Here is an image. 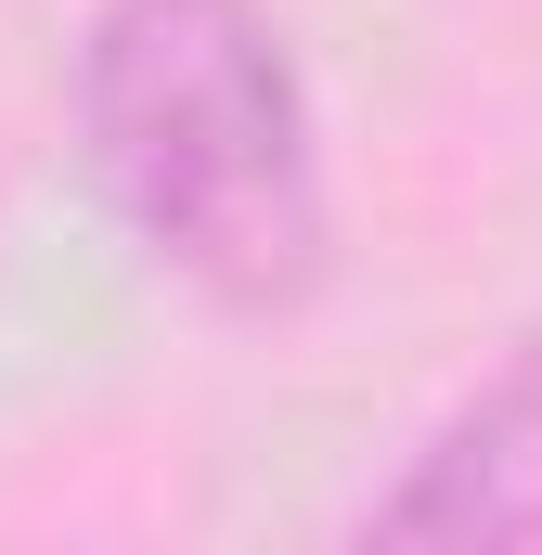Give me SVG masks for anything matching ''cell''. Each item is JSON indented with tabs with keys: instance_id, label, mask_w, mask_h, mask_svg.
<instances>
[{
	"instance_id": "6da1fadb",
	"label": "cell",
	"mask_w": 542,
	"mask_h": 555,
	"mask_svg": "<svg viewBox=\"0 0 542 555\" xmlns=\"http://www.w3.org/2000/svg\"><path fill=\"white\" fill-rule=\"evenodd\" d=\"M78 142L104 207L220 310H297L336 259L310 78L259 0H104L78 39Z\"/></svg>"
},
{
	"instance_id": "7a4b0ae2",
	"label": "cell",
	"mask_w": 542,
	"mask_h": 555,
	"mask_svg": "<svg viewBox=\"0 0 542 555\" xmlns=\"http://www.w3.org/2000/svg\"><path fill=\"white\" fill-rule=\"evenodd\" d=\"M362 530L375 543H542V336H517V362L452 401V426L413 452V478Z\"/></svg>"
}]
</instances>
